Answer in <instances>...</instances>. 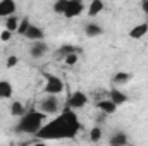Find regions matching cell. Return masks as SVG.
<instances>
[{
	"mask_svg": "<svg viewBox=\"0 0 148 146\" xmlns=\"http://www.w3.org/2000/svg\"><path fill=\"white\" fill-rule=\"evenodd\" d=\"M88 100H90V96H88L84 91L77 89V91H74V93L69 95L66 107H67L69 110H79V108H83V107H86Z\"/></svg>",
	"mask_w": 148,
	"mask_h": 146,
	"instance_id": "cell-5",
	"label": "cell"
},
{
	"mask_svg": "<svg viewBox=\"0 0 148 146\" xmlns=\"http://www.w3.org/2000/svg\"><path fill=\"white\" fill-rule=\"evenodd\" d=\"M77 60H79V55H77V53H73V55L66 57L62 62H64L66 65H76V64H77Z\"/></svg>",
	"mask_w": 148,
	"mask_h": 146,
	"instance_id": "cell-25",
	"label": "cell"
},
{
	"mask_svg": "<svg viewBox=\"0 0 148 146\" xmlns=\"http://www.w3.org/2000/svg\"><path fill=\"white\" fill-rule=\"evenodd\" d=\"M79 131H81V122L76 112L66 107L57 117L43 124V127L35 138H38V141H45V143L57 141V139H71L79 134Z\"/></svg>",
	"mask_w": 148,
	"mask_h": 146,
	"instance_id": "cell-1",
	"label": "cell"
},
{
	"mask_svg": "<svg viewBox=\"0 0 148 146\" xmlns=\"http://www.w3.org/2000/svg\"><path fill=\"white\" fill-rule=\"evenodd\" d=\"M84 10V3L79 2V0H67V7H66V12H64V17L66 19H74V17H79Z\"/></svg>",
	"mask_w": 148,
	"mask_h": 146,
	"instance_id": "cell-6",
	"label": "cell"
},
{
	"mask_svg": "<svg viewBox=\"0 0 148 146\" xmlns=\"http://www.w3.org/2000/svg\"><path fill=\"white\" fill-rule=\"evenodd\" d=\"M107 98L110 100L117 108L122 107V105H126L127 100H129V96H127L122 89H119V88H112V89H109V96H107Z\"/></svg>",
	"mask_w": 148,
	"mask_h": 146,
	"instance_id": "cell-8",
	"label": "cell"
},
{
	"mask_svg": "<svg viewBox=\"0 0 148 146\" xmlns=\"http://www.w3.org/2000/svg\"><path fill=\"white\" fill-rule=\"evenodd\" d=\"M103 7H105V5H103L102 0H91L90 5H88V16H90V17H95V16L102 14Z\"/></svg>",
	"mask_w": 148,
	"mask_h": 146,
	"instance_id": "cell-19",
	"label": "cell"
},
{
	"mask_svg": "<svg viewBox=\"0 0 148 146\" xmlns=\"http://www.w3.org/2000/svg\"><path fill=\"white\" fill-rule=\"evenodd\" d=\"M24 38L26 40H29L31 43H35V41H43V38H45V31L36 26V24H31L29 28H28V31L24 33Z\"/></svg>",
	"mask_w": 148,
	"mask_h": 146,
	"instance_id": "cell-12",
	"label": "cell"
},
{
	"mask_svg": "<svg viewBox=\"0 0 148 146\" xmlns=\"http://www.w3.org/2000/svg\"><path fill=\"white\" fill-rule=\"evenodd\" d=\"M109 146H133L129 143V136L124 131H115L109 138Z\"/></svg>",
	"mask_w": 148,
	"mask_h": 146,
	"instance_id": "cell-9",
	"label": "cell"
},
{
	"mask_svg": "<svg viewBox=\"0 0 148 146\" xmlns=\"http://www.w3.org/2000/svg\"><path fill=\"white\" fill-rule=\"evenodd\" d=\"M59 110H60V102L53 95H45L38 103V112H41L45 115H53Z\"/></svg>",
	"mask_w": 148,
	"mask_h": 146,
	"instance_id": "cell-4",
	"label": "cell"
},
{
	"mask_svg": "<svg viewBox=\"0 0 148 146\" xmlns=\"http://www.w3.org/2000/svg\"><path fill=\"white\" fill-rule=\"evenodd\" d=\"M48 53V45L45 43V41H35V43H31V46H29V55H31V59H43L45 55Z\"/></svg>",
	"mask_w": 148,
	"mask_h": 146,
	"instance_id": "cell-10",
	"label": "cell"
},
{
	"mask_svg": "<svg viewBox=\"0 0 148 146\" xmlns=\"http://www.w3.org/2000/svg\"><path fill=\"white\" fill-rule=\"evenodd\" d=\"M73 53H81V48L79 46H76V45H71V43H64V45H60L57 50H55V59L57 60H64L66 57H69V55H73Z\"/></svg>",
	"mask_w": 148,
	"mask_h": 146,
	"instance_id": "cell-7",
	"label": "cell"
},
{
	"mask_svg": "<svg viewBox=\"0 0 148 146\" xmlns=\"http://www.w3.org/2000/svg\"><path fill=\"white\" fill-rule=\"evenodd\" d=\"M148 35V23H140L134 28L129 29V38L131 40H141L143 36Z\"/></svg>",
	"mask_w": 148,
	"mask_h": 146,
	"instance_id": "cell-14",
	"label": "cell"
},
{
	"mask_svg": "<svg viewBox=\"0 0 148 146\" xmlns=\"http://www.w3.org/2000/svg\"><path fill=\"white\" fill-rule=\"evenodd\" d=\"M102 136H103V131H102V127L100 126H93L91 129H90V141L91 143H100L102 141Z\"/></svg>",
	"mask_w": 148,
	"mask_h": 146,
	"instance_id": "cell-21",
	"label": "cell"
},
{
	"mask_svg": "<svg viewBox=\"0 0 148 146\" xmlns=\"http://www.w3.org/2000/svg\"><path fill=\"white\" fill-rule=\"evenodd\" d=\"M33 146H48V145H47L45 141H36V143H35Z\"/></svg>",
	"mask_w": 148,
	"mask_h": 146,
	"instance_id": "cell-28",
	"label": "cell"
},
{
	"mask_svg": "<svg viewBox=\"0 0 148 146\" xmlns=\"http://www.w3.org/2000/svg\"><path fill=\"white\" fill-rule=\"evenodd\" d=\"M66 7H67V0H57V2H53V5H52L53 12H55V14H62V16H64V12H66Z\"/></svg>",
	"mask_w": 148,
	"mask_h": 146,
	"instance_id": "cell-23",
	"label": "cell"
},
{
	"mask_svg": "<svg viewBox=\"0 0 148 146\" xmlns=\"http://www.w3.org/2000/svg\"><path fill=\"white\" fill-rule=\"evenodd\" d=\"M131 74L129 72H124V71H119V72H115L112 76V84H114V88H117V86H124V84H127L129 81H131Z\"/></svg>",
	"mask_w": 148,
	"mask_h": 146,
	"instance_id": "cell-17",
	"label": "cell"
},
{
	"mask_svg": "<svg viewBox=\"0 0 148 146\" xmlns=\"http://www.w3.org/2000/svg\"><path fill=\"white\" fill-rule=\"evenodd\" d=\"M10 38H12V33H9L7 29H3V31L0 33V40H2V41H9Z\"/></svg>",
	"mask_w": 148,
	"mask_h": 146,
	"instance_id": "cell-26",
	"label": "cell"
},
{
	"mask_svg": "<svg viewBox=\"0 0 148 146\" xmlns=\"http://www.w3.org/2000/svg\"><path fill=\"white\" fill-rule=\"evenodd\" d=\"M97 108L100 110L102 113H105V115H114V113L117 112V107L112 103L109 98H103V100L97 102Z\"/></svg>",
	"mask_w": 148,
	"mask_h": 146,
	"instance_id": "cell-15",
	"label": "cell"
},
{
	"mask_svg": "<svg viewBox=\"0 0 148 146\" xmlns=\"http://www.w3.org/2000/svg\"><path fill=\"white\" fill-rule=\"evenodd\" d=\"M31 26V21H29V17H23L21 21H19V28H17V35L19 36H24V33L28 31V28Z\"/></svg>",
	"mask_w": 148,
	"mask_h": 146,
	"instance_id": "cell-22",
	"label": "cell"
},
{
	"mask_svg": "<svg viewBox=\"0 0 148 146\" xmlns=\"http://www.w3.org/2000/svg\"><path fill=\"white\" fill-rule=\"evenodd\" d=\"M17 64H19V57L17 55H9L7 60H5V69H14Z\"/></svg>",
	"mask_w": 148,
	"mask_h": 146,
	"instance_id": "cell-24",
	"label": "cell"
},
{
	"mask_svg": "<svg viewBox=\"0 0 148 146\" xmlns=\"http://www.w3.org/2000/svg\"><path fill=\"white\" fill-rule=\"evenodd\" d=\"M84 35L88 38L100 36V35H103V26H102L100 23H95V21L86 23V24H84Z\"/></svg>",
	"mask_w": 148,
	"mask_h": 146,
	"instance_id": "cell-13",
	"label": "cell"
},
{
	"mask_svg": "<svg viewBox=\"0 0 148 146\" xmlns=\"http://www.w3.org/2000/svg\"><path fill=\"white\" fill-rule=\"evenodd\" d=\"M26 112H28V110H26V107H24L23 102H19V100H14V102H12V105H10V115H12V117L21 119Z\"/></svg>",
	"mask_w": 148,
	"mask_h": 146,
	"instance_id": "cell-18",
	"label": "cell"
},
{
	"mask_svg": "<svg viewBox=\"0 0 148 146\" xmlns=\"http://www.w3.org/2000/svg\"><path fill=\"white\" fill-rule=\"evenodd\" d=\"M45 113L38 112V110H28L14 126V132L19 134H29V136H36L40 132V129L43 127L45 122Z\"/></svg>",
	"mask_w": 148,
	"mask_h": 146,
	"instance_id": "cell-2",
	"label": "cell"
},
{
	"mask_svg": "<svg viewBox=\"0 0 148 146\" xmlns=\"http://www.w3.org/2000/svg\"><path fill=\"white\" fill-rule=\"evenodd\" d=\"M19 17L17 16H10V17H7L5 19V24H3V29H7L9 33H17V28H19Z\"/></svg>",
	"mask_w": 148,
	"mask_h": 146,
	"instance_id": "cell-20",
	"label": "cell"
},
{
	"mask_svg": "<svg viewBox=\"0 0 148 146\" xmlns=\"http://www.w3.org/2000/svg\"><path fill=\"white\" fill-rule=\"evenodd\" d=\"M141 9H143V12L148 16V0H143L141 2Z\"/></svg>",
	"mask_w": 148,
	"mask_h": 146,
	"instance_id": "cell-27",
	"label": "cell"
},
{
	"mask_svg": "<svg viewBox=\"0 0 148 146\" xmlns=\"http://www.w3.org/2000/svg\"><path fill=\"white\" fill-rule=\"evenodd\" d=\"M17 5L14 0H0V17L7 19L10 16H16Z\"/></svg>",
	"mask_w": 148,
	"mask_h": 146,
	"instance_id": "cell-11",
	"label": "cell"
},
{
	"mask_svg": "<svg viewBox=\"0 0 148 146\" xmlns=\"http://www.w3.org/2000/svg\"><path fill=\"white\" fill-rule=\"evenodd\" d=\"M14 95V88L10 84V81L7 79H0V100H9Z\"/></svg>",
	"mask_w": 148,
	"mask_h": 146,
	"instance_id": "cell-16",
	"label": "cell"
},
{
	"mask_svg": "<svg viewBox=\"0 0 148 146\" xmlns=\"http://www.w3.org/2000/svg\"><path fill=\"white\" fill-rule=\"evenodd\" d=\"M45 76V88H43V93L45 95H60L64 91V81L59 77V76H53V74H43Z\"/></svg>",
	"mask_w": 148,
	"mask_h": 146,
	"instance_id": "cell-3",
	"label": "cell"
}]
</instances>
